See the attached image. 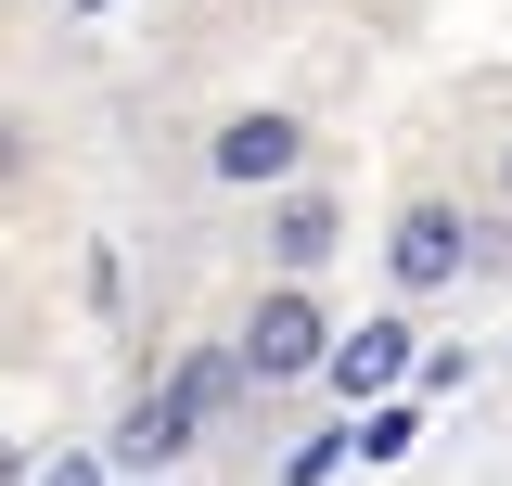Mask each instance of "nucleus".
<instances>
[{
  "instance_id": "obj_1",
  "label": "nucleus",
  "mask_w": 512,
  "mask_h": 486,
  "mask_svg": "<svg viewBox=\"0 0 512 486\" xmlns=\"http://www.w3.org/2000/svg\"><path fill=\"white\" fill-rule=\"evenodd\" d=\"M231 371H244V359H192L180 384H167V397H141V410H128V435H116V461H128V474H154V461H180V435L205 423L218 397H231Z\"/></svg>"
},
{
  "instance_id": "obj_2",
  "label": "nucleus",
  "mask_w": 512,
  "mask_h": 486,
  "mask_svg": "<svg viewBox=\"0 0 512 486\" xmlns=\"http://www.w3.org/2000/svg\"><path fill=\"white\" fill-rule=\"evenodd\" d=\"M244 371H256V384H282V371H333V333H320V307L295 295V282L244 320Z\"/></svg>"
},
{
  "instance_id": "obj_3",
  "label": "nucleus",
  "mask_w": 512,
  "mask_h": 486,
  "mask_svg": "<svg viewBox=\"0 0 512 486\" xmlns=\"http://www.w3.org/2000/svg\"><path fill=\"white\" fill-rule=\"evenodd\" d=\"M461 256H474V231H461L448 205H410V218H397V243H384V269H397L410 295H436V282L461 269Z\"/></svg>"
},
{
  "instance_id": "obj_4",
  "label": "nucleus",
  "mask_w": 512,
  "mask_h": 486,
  "mask_svg": "<svg viewBox=\"0 0 512 486\" xmlns=\"http://www.w3.org/2000/svg\"><path fill=\"white\" fill-rule=\"evenodd\" d=\"M410 346H423L410 320H359V333L333 346V384H346V397H384V384L410 371Z\"/></svg>"
},
{
  "instance_id": "obj_5",
  "label": "nucleus",
  "mask_w": 512,
  "mask_h": 486,
  "mask_svg": "<svg viewBox=\"0 0 512 486\" xmlns=\"http://www.w3.org/2000/svg\"><path fill=\"white\" fill-rule=\"evenodd\" d=\"M295 141H308L295 116H231V128H218V180H282Z\"/></svg>"
},
{
  "instance_id": "obj_6",
  "label": "nucleus",
  "mask_w": 512,
  "mask_h": 486,
  "mask_svg": "<svg viewBox=\"0 0 512 486\" xmlns=\"http://www.w3.org/2000/svg\"><path fill=\"white\" fill-rule=\"evenodd\" d=\"M269 256H282V269H320V256H333V205H320V192H295V205L269 218Z\"/></svg>"
},
{
  "instance_id": "obj_7",
  "label": "nucleus",
  "mask_w": 512,
  "mask_h": 486,
  "mask_svg": "<svg viewBox=\"0 0 512 486\" xmlns=\"http://www.w3.org/2000/svg\"><path fill=\"white\" fill-rule=\"evenodd\" d=\"M346 461H359V435H308V448H295V486H320V474H346Z\"/></svg>"
},
{
  "instance_id": "obj_8",
  "label": "nucleus",
  "mask_w": 512,
  "mask_h": 486,
  "mask_svg": "<svg viewBox=\"0 0 512 486\" xmlns=\"http://www.w3.org/2000/svg\"><path fill=\"white\" fill-rule=\"evenodd\" d=\"M500 192H512V154H500Z\"/></svg>"
}]
</instances>
